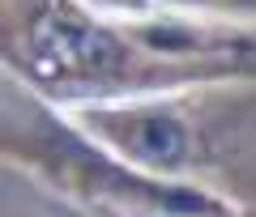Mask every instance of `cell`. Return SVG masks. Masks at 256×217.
Wrapping results in <instances>:
<instances>
[{
    "instance_id": "6da1fadb",
    "label": "cell",
    "mask_w": 256,
    "mask_h": 217,
    "mask_svg": "<svg viewBox=\"0 0 256 217\" xmlns=\"http://www.w3.org/2000/svg\"><path fill=\"white\" fill-rule=\"evenodd\" d=\"M34 55L47 64V68L56 72H86V68H102V64H111L116 55H111V43H102L94 30H82V26H64V21H56V26H47L43 34L34 38Z\"/></svg>"
},
{
    "instance_id": "7a4b0ae2",
    "label": "cell",
    "mask_w": 256,
    "mask_h": 217,
    "mask_svg": "<svg viewBox=\"0 0 256 217\" xmlns=\"http://www.w3.org/2000/svg\"><path fill=\"white\" fill-rule=\"evenodd\" d=\"M132 149L141 158H150V162H158V166H175L184 158V132L166 115H150L132 128Z\"/></svg>"
}]
</instances>
